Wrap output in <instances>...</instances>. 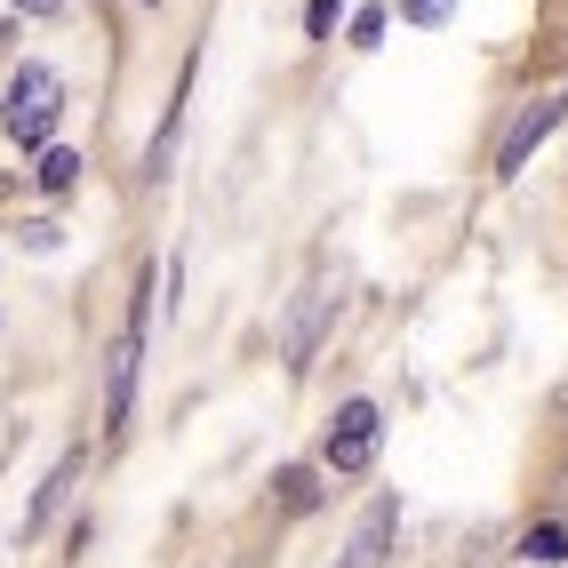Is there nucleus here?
Here are the masks:
<instances>
[{
    "instance_id": "7",
    "label": "nucleus",
    "mask_w": 568,
    "mask_h": 568,
    "mask_svg": "<svg viewBox=\"0 0 568 568\" xmlns=\"http://www.w3.org/2000/svg\"><path fill=\"white\" fill-rule=\"evenodd\" d=\"M520 560H537V568H560V560H568V528H560V520H537V528L520 537Z\"/></svg>"
},
{
    "instance_id": "6",
    "label": "nucleus",
    "mask_w": 568,
    "mask_h": 568,
    "mask_svg": "<svg viewBox=\"0 0 568 568\" xmlns=\"http://www.w3.org/2000/svg\"><path fill=\"white\" fill-rule=\"evenodd\" d=\"M72 480H81V448H64V457H57V473L41 480V497H32V513H24V520L41 528V520H49V513L64 505V488H72Z\"/></svg>"
},
{
    "instance_id": "3",
    "label": "nucleus",
    "mask_w": 568,
    "mask_h": 568,
    "mask_svg": "<svg viewBox=\"0 0 568 568\" xmlns=\"http://www.w3.org/2000/svg\"><path fill=\"white\" fill-rule=\"evenodd\" d=\"M393 520H400V505H393V497H376V505L361 513V528H353V545H345V560H336V568H385Z\"/></svg>"
},
{
    "instance_id": "10",
    "label": "nucleus",
    "mask_w": 568,
    "mask_h": 568,
    "mask_svg": "<svg viewBox=\"0 0 568 568\" xmlns=\"http://www.w3.org/2000/svg\"><path fill=\"white\" fill-rule=\"evenodd\" d=\"M448 9H457V0H400L408 24H448Z\"/></svg>"
},
{
    "instance_id": "2",
    "label": "nucleus",
    "mask_w": 568,
    "mask_h": 568,
    "mask_svg": "<svg viewBox=\"0 0 568 568\" xmlns=\"http://www.w3.org/2000/svg\"><path fill=\"white\" fill-rule=\"evenodd\" d=\"M376 433H385L376 400H345L336 425H328V473H368L376 465Z\"/></svg>"
},
{
    "instance_id": "14",
    "label": "nucleus",
    "mask_w": 568,
    "mask_h": 568,
    "mask_svg": "<svg viewBox=\"0 0 568 568\" xmlns=\"http://www.w3.org/2000/svg\"><path fill=\"white\" fill-rule=\"evenodd\" d=\"M64 0H17V17H57Z\"/></svg>"
},
{
    "instance_id": "8",
    "label": "nucleus",
    "mask_w": 568,
    "mask_h": 568,
    "mask_svg": "<svg viewBox=\"0 0 568 568\" xmlns=\"http://www.w3.org/2000/svg\"><path fill=\"white\" fill-rule=\"evenodd\" d=\"M32 176H41L49 193H72V184H81V153H64V144H49V153H41V169H32Z\"/></svg>"
},
{
    "instance_id": "13",
    "label": "nucleus",
    "mask_w": 568,
    "mask_h": 568,
    "mask_svg": "<svg viewBox=\"0 0 568 568\" xmlns=\"http://www.w3.org/2000/svg\"><path fill=\"white\" fill-rule=\"evenodd\" d=\"M24 248H32V256H49V248H57V224H49V216H32V224H24Z\"/></svg>"
},
{
    "instance_id": "9",
    "label": "nucleus",
    "mask_w": 568,
    "mask_h": 568,
    "mask_svg": "<svg viewBox=\"0 0 568 568\" xmlns=\"http://www.w3.org/2000/svg\"><path fill=\"white\" fill-rule=\"evenodd\" d=\"M281 505H288V513H313V505H321V488H313V473H305V465L281 473Z\"/></svg>"
},
{
    "instance_id": "4",
    "label": "nucleus",
    "mask_w": 568,
    "mask_h": 568,
    "mask_svg": "<svg viewBox=\"0 0 568 568\" xmlns=\"http://www.w3.org/2000/svg\"><path fill=\"white\" fill-rule=\"evenodd\" d=\"M136 353H144V328H129L121 345H112V368H104V416H112V433L129 425V393H136Z\"/></svg>"
},
{
    "instance_id": "5",
    "label": "nucleus",
    "mask_w": 568,
    "mask_h": 568,
    "mask_svg": "<svg viewBox=\"0 0 568 568\" xmlns=\"http://www.w3.org/2000/svg\"><path fill=\"white\" fill-rule=\"evenodd\" d=\"M560 129V104H537V112H520V121H513V136H505V153H497V169L505 176H520L528 169V153H537V144Z\"/></svg>"
},
{
    "instance_id": "1",
    "label": "nucleus",
    "mask_w": 568,
    "mask_h": 568,
    "mask_svg": "<svg viewBox=\"0 0 568 568\" xmlns=\"http://www.w3.org/2000/svg\"><path fill=\"white\" fill-rule=\"evenodd\" d=\"M57 112H64V81L49 64H17V81H9V136L17 144H49Z\"/></svg>"
},
{
    "instance_id": "15",
    "label": "nucleus",
    "mask_w": 568,
    "mask_h": 568,
    "mask_svg": "<svg viewBox=\"0 0 568 568\" xmlns=\"http://www.w3.org/2000/svg\"><path fill=\"white\" fill-rule=\"evenodd\" d=\"M144 9H153V0H144Z\"/></svg>"
},
{
    "instance_id": "12",
    "label": "nucleus",
    "mask_w": 568,
    "mask_h": 568,
    "mask_svg": "<svg viewBox=\"0 0 568 568\" xmlns=\"http://www.w3.org/2000/svg\"><path fill=\"white\" fill-rule=\"evenodd\" d=\"M336 9H345V0H313V9H305V32H313V41H328V32H336Z\"/></svg>"
},
{
    "instance_id": "11",
    "label": "nucleus",
    "mask_w": 568,
    "mask_h": 568,
    "mask_svg": "<svg viewBox=\"0 0 568 568\" xmlns=\"http://www.w3.org/2000/svg\"><path fill=\"white\" fill-rule=\"evenodd\" d=\"M376 41H385V9H361L353 17V49H376Z\"/></svg>"
}]
</instances>
